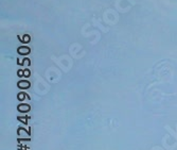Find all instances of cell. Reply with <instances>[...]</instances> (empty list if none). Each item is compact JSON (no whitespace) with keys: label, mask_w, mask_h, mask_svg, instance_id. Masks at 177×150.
<instances>
[{"label":"cell","mask_w":177,"mask_h":150,"mask_svg":"<svg viewBox=\"0 0 177 150\" xmlns=\"http://www.w3.org/2000/svg\"><path fill=\"white\" fill-rule=\"evenodd\" d=\"M18 109L19 110H23V112H27V111H29V106H19Z\"/></svg>","instance_id":"1"},{"label":"cell","mask_w":177,"mask_h":150,"mask_svg":"<svg viewBox=\"0 0 177 150\" xmlns=\"http://www.w3.org/2000/svg\"><path fill=\"white\" fill-rule=\"evenodd\" d=\"M19 86H20V88H28V86H29V83H28V82H22V83H21V82H20V83H19Z\"/></svg>","instance_id":"2"}]
</instances>
